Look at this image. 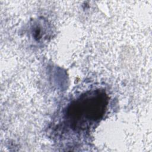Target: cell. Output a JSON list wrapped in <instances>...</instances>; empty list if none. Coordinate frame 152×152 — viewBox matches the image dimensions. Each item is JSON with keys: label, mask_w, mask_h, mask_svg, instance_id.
Here are the masks:
<instances>
[{"label": "cell", "mask_w": 152, "mask_h": 152, "mask_svg": "<svg viewBox=\"0 0 152 152\" xmlns=\"http://www.w3.org/2000/svg\"><path fill=\"white\" fill-rule=\"evenodd\" d=\"M107 104L108 96L103 90L87 91L66 107L64 114L66 124L75 132L89 129L103 118Z\"/></svg>", "instance_id": "cell-1"}]
</instances>
